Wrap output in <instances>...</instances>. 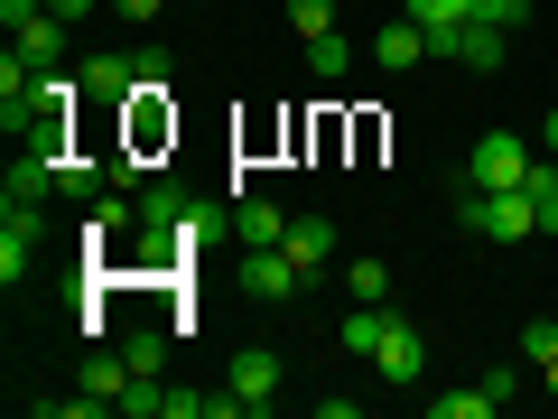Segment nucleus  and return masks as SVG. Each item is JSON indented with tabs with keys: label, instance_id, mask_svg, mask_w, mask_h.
Listing matches in <instances>:
<instances>
[{
	"label": "nucleus",
	"instance_id": "nucleus-1",
	"mask_svg": "<svg viewBox=\"0 0 558 419\" xmlns=\"http://www.w3.org/2000/svg\"><path fill=\"white\" fill-rule=\"evenodd\" d=\"M465 234H484V242H531V234H539L531 187H465Z\"/></svg>",
	"mask_w": 558,
	"mask_h": 419
},
{
	"label": "nucleus",
	"instance_id": "nucleus-2",
	"mask_svg": "<svg viewBox=\"0 0 558 419\" xmlns=\"http://www.w3.org/2000/svg\"><path fill=\"white\" fill-rule=\"evenodd\" d=\"M531 140L521 131H484L475 149H465V187H531Z\"/></svg>",
	"mask_w": 558,
	"mask_h": 419
},
{
	"label": "nucleus",
	"instance_id": "nucleus-3",
	"mask_svg": "<svg viewBox=\"0 0 558 419\" xmlns=\"http://www.w3.org/2000/svg\"><path fill=\"white\" fill-rule=\"evenodd\" d=\"M373 373L391 382V392H410V382L428 373V336H418L410 318H391V326H381V345H373Z\"/></svg>",
	"mask_w": 558,
	"mask_h": 419
},
{
	"label": "nucleus",
	"instance_id": "nucleus-4",
	"mask_svg": "<svg viewBox=\"0 0 558 419\" xmlns=\"http://www.w3.org/2000/svg\"><path fill=\"white\" fill-rule=\"evenodd\" d=\"M223 392H233V410H242V419L270 410V400H279V355H270V345H242L233 373H223Z\"/></svg>",
	"mask_w": 558,
	"mask_h": 419
},
{
	"label": "nucleus",
	"instance_id": "nucleus-5",
	"mask_svg": "<svg viewBox=\"0 0 558 419\" xmlns=\"http://www.w3.org/2000/svg\"><path fill=\"white\" fill-rule=\"evenodd\" d=\"M299 289H307V271H299V261H289V252H279V242H260V252H242V299H299Z\"/></svg>",
	"mask_w": 558,
	"mask_h": 419
},
{
	"label": "nucleus",
	"instance_id": "nucleus-6",
	"mask_svg": "<svg viewBox=\"0 0 558 419\" xmlns=\"http://www.w3.org/2000/svg\"><path fill=\"white\" fill-rule=\"evenodd\" d=\"M121 392H131V355H84V382H75V410H121Z\"/></svg>",
	"mask_w": 558,
	"mask_h": 419
},
{
	"label": "nucleus",
	"instance_id": "nucleus-7",
	"mask_svg": "<svg viewBox=\"0 0 558 419\" xmlns=\"http://www.w3.org/2000/svg\"><path fill=\"white\" fill-rule=\"evenodd\" d=\"M28 271H38V205H10V215H0V279L20 289Z\"/></svg>",
	"mask_w": 558,
	"mask_h": 419
},
{
	"label": "nucleus",
	"instance_id": "nucleus-8",
	"mask_svg": "<svg viewBox=\"0 0 558 419\" xmlns=\"http://www.w3.org/2000/svg\"><path fill=\"white\" fill-rule=\"evenodd\" d=\"M279 252L299 261V271H307V279H317V271H326V261H336V224H326V215H307V224H289V234H279Z\"/></svg>",
	"mask_w": 558,
	"mask_h": 419
},
{
	"label": "nucleus",
	"instance_id": "nucleus-9",
	"mask_svg": "<svg viewBox=\"0 0 558 419\" xmlns=\"http://www.w3.org/2000/svg\"><path fill=\"white\" fill-rule=\"evenodd\" d=\"M57 159H47V149H20V159H10V205H47L57 196Z\"/></svg>",
	"mask_w": 558,
	"mask_h": 419
},
{
	"label": "nucleus",
	"instance_id": "nucleus-10",
	"mask_svg": "<svg viewBox=\"0 0 558 419\" xmlns=\"http://www.w3.org/2000/svg\"><path fill=\"white\" fill-rule=\"evenodd\" d=\"M373 57L391 65V75H400V65H418V57H428V28H418L410 10H400V20H381V38H373Z\"/></svg>",
	"mask_w": 558,
	"mask_h": 419
},
{
	"label": "nucleus",
	"instance_id": "nucleus-11",
	"mask_svg": "<svg viewBox=\"0 0 558 419\" xmlns=\"http://www.w3.org/2000/svg\"><path fill=\"white\" fill-rule=\"evenodd\" d=\"M84 94L94 103H131L140 94V57H94L84 65Z\"/></svg>",
	"mask_w": 558,
	"mask_h": 419
},
{
	"label": "nucleus",
	"instance_id": "nucleus-12",
	"mask_svg": "<svg viewBox=\"0 0 558 419\" xmlns=\"http://www.w3.org/2000/svg\"><path fill=\"white\" fill-rule=\"evenodd\" d=\"M233 234H242V252H260V242L289 234V215H279L270 196H242V205H233Z\"/></svg>",
	"mask_w": 558,
	"mask_h": 419
},
{
	"label": "nucleus",
	"instance_id": "nucleus-13",
	"mask_svg": "<svg viewBox=\"0 0 558 419\" xmlns=\"http://www.w3.org/2000/svg\"><path fill=\"white\" fill-rule=\"evenodd\" d=\"M186 215H196V196H178V187H149V196H140V234H159V242L178 234Z\"/></svg>",
	"mask_w": 558,
	"mask_h": 419
},
{
	"label": "nucleus",
	"instance_id": "nucleus-14",
	"mask_svg": "<svg viewBox=\"0 0 558 419\" xmlns=\"http://www.w3.org/2000/svg\"><path fill=\"white\" fill-rule=\"evenodd\" d=\"M381 326H391V308H381V299H354V318H344L336 336H344V355H363V363H373V345H381Z\"/></svg>",
	"mask_w": 558,
	"mask_h": 419
},
{
	"label": "nucleus",
	"instance_id": "nucleus-15",
	"mask_svg": "<svg viewBox=\"0 0 558 419\" xmlns=\"http://www.w3.org/2000/svg\"><path fill=\"white\" fill-rule=\"evenodd\" d=\"M502 47H512V28H484V20H465V47H457V65L494 75V65H502Z\"/></svg>",
	"mask_w": 558,
	"mask_h": 419
},
{
	"label": "nucleus",
	"instance_id": "nucleus-16",
	"mask_svg": "<svg viewBox=\"0 0 558 419\" xmlns=\"http://www.w3.org/2000/svg\"><path fill=\"white\" fill-rule=\"evenodd\" d=\"M131 224H140V205H131V196H102V205H94V224H84V242H121Z\"/></svg>",
	"mask_w": 558,
	"mask_h": 419
},
{
	"label": "nucleus",
	"instance_id": "nucleus-17",
	"mask_svg": "<svg viewBox=\"0 0 558 419\" xmlns=\"http://www.w3.org/2000/svg\"><path fill=\"white\" fill-rule=\"evenodd\" d=\"M344 289H354V299H391V261H344Z\"/></svg>",
	"mask_w": 558,
	"mask_h": 419
},
{
	"label": "nucleus",
	"instance_id": "nucleus-18",
	"mask_svg": "<svg viewBox=\"0 0 558 419\" xmlns=\"http://www.w3.org/2000/svg\"><path fill=\"white\" fill-rule=\"evenodd\" d=\"M307 65H317V84H336L344 65H354V47H344L336 28H326V38H307Z\"/></svg>",
	"mask_w": 558,
	"mask_h": 419
},
{
	"label": "nucleus",
	"instance_id": "nucleus-19",
	"mask_svg": "<svg viewBox=\"0 0 558 419\" xmlns=\"http://www.w3.org/2000/svg\"><path fill=\"white\" fill-rule=\"evenodd\" d=\"M121 355H131V382H159V373H168V345H159V336H131Z\"/></svg>",
	"mask_w": 558,
	"mask_h": 419
},
{
	"label": "nucleus",
	"instance_id": "nucleus-20",
	"mask_svg": "<svg viewBox=\"0 0 558 419\" xmlns=\"http://www.w3.org/2000/svg\"><path fill=\"white\" fill-rule=\"evenodd\" d=\"M531 215L539 234H558V168H531Z\"/></svg>",
	"mask_w": 558,
	"mask_h": 419
},
{
	"label": "nucleus",
	"instance_id": "nucleus-21",
	"mask_svg": "<svg viewBox=\"0 0 558 419\" xmlns=\"http://www.w3.org/2000/svg\"><path fill=\"white\" fill-rule=\"evenodd\" d=\"M428 410H438V419H484V410H494V392H484V382H475V392H438Z\"/></svg>",
	"mask_w": 558,
	"mask_h": 419
},
{
	"label": "nucleus",
	"instance_id": "nucleus-22",
	"mask_svg": "<svg viewBox=\"0 0 558 419\" xmlns=\"http://www.w3.org/2000/svg\"><path fill=\"white\" fill-rule=\"evenodd\" d=\"M521 363H558V318H531V326H521Z\"/></svg>",
	"mask_w": 558,
	"mask_h": 419
},
{
	"label": "nucleus",
	"instance_id": "nucleus-23",
	"mask_svg": "<svg viewBox=\"0 0 558 419\" xmlns=\"http://www.w3.org/2000/svg\"><path fill=\"white\" fill-rule=\"evenodd\" d=\"M289 28H299V38H326V28H336V0H289Z\"/></svg>",
	"mask_w": 558,
	"mask_h": 419
},
{
	"label": "nucleus",
	"instance_id": "nucleus-24",
	"mask_svg": "<svg viewBox=\"0 0 558 419\" xmlns=\"http://www.w3.org/2000/svg\"><path fill=\"white\" fill-rule=\"evenodd\" d=\"M57 178H65V196H94V159H75V149L57 159Z\"/></svg>",
	"mask_w": 558,
	"mask_h": 419
},
{
	"label": "nucleus",
	"instance_id": "nucleus-25",
	"mask_svg": "<svg viewBox=\"0 0 558 419\" xmlns=\"http://www.w3.org/2000/svg\"><path fill=\"white\" fill-rule=\"evenodd\" d=\"M112 10H121L131 28H159V20H168V0H112Z\"/></svg>",
	"mask_w": 558,
	"mask_h": 419
},
{
	"label": "nucleus",
	"instance_id": "nucleus-26",
	"mask_svg": "<svg viewBox=\"0 0 558 419\" xmlns=\"http://www.w3.org/2000/svg\"><path fill=\"white\" fill-rule=\"evenodd\" d=\"M47 10H57V20H84V10H94V0H47Z\"/></svg>",
	"mask_w": 558,
	"mask_h": 419
},
{
	"label": "nucleus",
	"instance_id": "nucleus-27",
	"mask_svg": "<svg viewBox=\"0 0 558 419\" xmlns=\"http://www.w3.org/2000/svg\"><path fill=\"white\" fill-rule=\"evenodd\" d=\"M539 392H549V400H558V363H539Z\"/></svg>",
	"mask_w": 558,
	"mask_h": 419
},
{
	"label": "nucleus",
	"instance_id": "nucleus-28",
	"mask_svg": "<svg viewBox=\"0 0 558 419\" xmlns=\"http://www.w3.org/2000/svg\"><path fill=\"white\" fill-rule=\"evenodd\" d=\"M539 140H549V149H558V112H549V121H539Z\"/></svg>",
	"mask_w": 558,
	"mask_h": 419
}]
</instances>
